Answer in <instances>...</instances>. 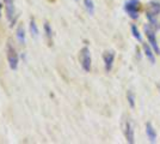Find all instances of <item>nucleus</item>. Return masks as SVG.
Segmentation results:
<instances>
[{"label":"nucleus","instance_id":"obj_1","mask_svg":"<svg viewBox=\"0 0 160 144\" xmlns=\"http://www.w3.org/2000/svg\"><path fill=\"white\" fill-rule=\"evenodd\" d=\"M160 14V1L159 0H152L148 3L146 11V17L149 21V25L153 28L154 30L160 29V22L158 19Z\"/></svg>","mask_w":160,"mask_h":144},{"label":"nucleus","instance_id":"obj_2","mask_svg":"<svg viewBox=\"0 0 160 144\" xmlns=\"http://www.w3.org/2000/svg\"><path fill=\"white\" fill-rule=\"evenodd\" d=\"M6 55H7V61H8V66L11 70L18 69V64H19V56L17 53V49L12 43V40L8 39L6 43Z\"/></svg>","mask_w":160,"mask_h":144},{"label":"nucleus","instance_id":"obj_3","mask_svg":"<svg viewBox=\"0 0 160 144\" xmlns=\"http://www.w3.org/2000/svg\"><path fill=\"white\" fill-rule=\"evenodd\" d=\"M79 60L80 65L82 70L85 72H90L91 71V66H92V58H91V52H90V48L85 46V47L81 48L79 54Z\"/></svg>","mask_w":160,"mask_h":144},{"label":"nucleus","instance_id":"obj_4","mask_svg":"<svg viewBox=\"0 0 160 144\" xmlns=\"http://www.w3.org/2000/svg\"><path fill=\"white\" fill-rule=\"evenodd\" d=\"M124 11L132 19H138L140 11V0H127L124 3Z\"/></svg>","mask_w":160,"mask_h":144},{"label":"nucleus","instance_id":"obj_5","mask_svg":"<svg viewBox=\"0 0 160 144\" xmlns=\"http://www.w3.org/2000/svg\"><path fill=\"white\" fill-rule=\"evenodd\" d=\"M143 29H145V34H146L148 42H149L152 49L154 51V53L155 54H160V47L159 45H158V41H157V35H155L154 29L151 25H148V24H146Z\"/></svg>","mask_w":160,"mask_h":144},{"label":"nucleus","instance_id":"obj_6","mask_svg":"<svg viewBox=\"0 0 160 144\" xmlns=\"http://www.w3.org/2000/svg\"><path fill=\"white\" fill-rule=\"evenodd\" d=\"M4 5H5V10H6V18L10 25H13L16 22V7H14L13 0H4Z\"/></svg>","mask_w":160,"mask_h":144},{"label":"nucleus","instance_id":"obj_7","mask_svg":"<svg viewBox=\"0 0 160 144\" xmlns=\"http://www.w3.org/2000/svg\"><path fill=\"white\" fill-rule=\"evenodd\" d=\"M123 132H124V137H126L128 143L133 144L134 142H135L134 125L129 119H128V120H124V123H123Z\"/></svg>","mask_w":160,"mask_h":144},{"label":"nucleus","instance_id":"obj_8","mask_svg":"<svg viewBox=\"0 0 160 144\" xmlns=\"http://www.w3.org/2000/svg\"><path fill=\"white\" fill-rule=\"evenodd\" d=\"M103 60H104V67L107 72H110L112 69L113 61H115V53L112 51H108L103 54Z\"/></svg>","mask_w":160,"mask_h":144},{"label":"nucleus","instance_id":"obj_9","mask_svg":"<svg viewBox=\"0 0 160 144\" xmlns=\"http://www.w3.org/2000/svg\"><path fill=\"white\" fill-rule=\"evenodd\" d=\"M16 37L19 42V45H25L27 42V34H25V28L23 24H19L16 30Z\"/></svg>","mask_w":160,"mask_h":144},{"label":"nucleus","instance_id":"obj_10","mask_svg":"<svg viewBox=\"0 0 160 144\" xmlns=\"http://www.w3.org/2000/svg\"><path fill=\"white\" fill-rule=\"evenodd\" d=\"M146 135L152 143H155V141H157V132H155L153 125L151 123L146 124Z\"/></svg>","mask_w":160,"mask_h":144},{"label":"nucleus","instance_id":"obj_11","mask_svg":"<svg viewBox=\"0 0 160 144\" xmlns=\"http://www.w3.org/2000/svg\"><path fill=\"white\" fill-rule=\"evenodd\" d=\"M143 52H145V55L147 56V59L152 64H155V53L154 51H152V47L151 45H147V43H143Z\"/></svg>","mask_w":160,"mask_h":144},{"label":"nucleus","instance_id":"obj_12","mask_svg":"<svg viewBox=\"0 0 160 144\" xmlns=\"http://www.w3.org/2000/svg\"><path fill=\"white\" fill-rule=\"evenodd\" d=\"M43 29H44V34H46V37H47L49 45H53V29H52V25L48 22H46Z\"/></svg>","mask_w":160,"mask_h":144},{"label":"nucleus","instance_id":"obj_13","mask_svg":"<svg viewBox=\"0 0 160 144\" xmlns=\"http://www.w3.org/2000/svg\"><path fill=\"white\" fill-rule=\"evenodd\" d=\"M29 29H30V33L32 35L33 37H37L38 36V27H37V24H36V21H35V18H30V25H29Z\"/></svg>","mask_w":160,"mask_h":144},{"label":"nucleus","instance_id":"obj_14","mask_svg":"<svg viewBox=\"0 0 160 144\" xmlns=\"http://www.w3.org/2000/svg\"><path fill=\"white\" fill-rule=\"evenodd\" d=\"M84 6L86 8V11L88 12L90 16H93L94 14V3L93 0H84Z\"/></svg>","mask_w":160,"mask_h":144},{"label":"nucleus","instance_id":"obj_15","mask_svg":"<svg viewBox=\"0 0 160 144\" xmlns=\"http://www.w3.org/2000/svg\"><path fill=\"white\" fill-rule=\"evenodd\" d=\"M130 30H132V34H133V36L138 40V41H142V36H141L140 34V30L138 29V27L135 25V24H133L132 27H130Z\"/></svg>","mask_w":160,"mask_h":144},{"label":"nucleus","instance_id":"obj_16","mask_svg":"<svg viewBox=\"0 0 160 144\" xmlns=\"http://www.w3.org/2000/svg\"><path fill=\"white\" fill-rule=\"evenodd\" d=\"M127 100L129 106H130V108H135V95H134L133 91L129 90L127 93Z\"/></svg>","mask_w":160,"mask_h":144},{"label":"nucleus","instance_id":"obj_17","mask_svg":"<svg viewBox=\"0 0 160 144\" xmlns=\"http://www.w3.org/2000/svg\"><path fill=\"white\" fill-rule=\"evenodd\" d=\"M1 8H2V4L0 3V16H1Z\"/></svg>","mask_w":160,"mask_h":144},{"label":"nucleus","instance_id":"obj_18","mask_svg":"<svg viewBox=\"0 0 160 144\" xmlns=\"http://www.w3.org/2000/svg\"><path fill=\"white\" fill-rule=\"evenodd\" d=\"M75 1H78V0H75Z\"/></svg>","mask_w":160,"mask_h":144}]
</instances>
